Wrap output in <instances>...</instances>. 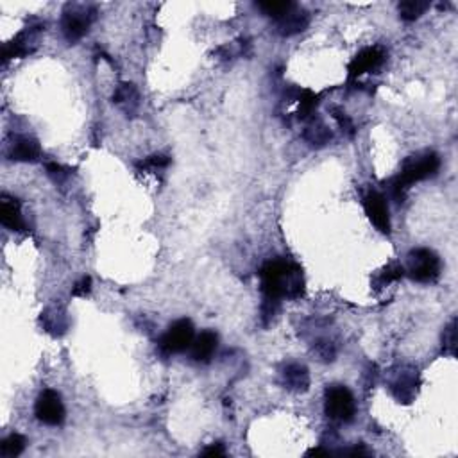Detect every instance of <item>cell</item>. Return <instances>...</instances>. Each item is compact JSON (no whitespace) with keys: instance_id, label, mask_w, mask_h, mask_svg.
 <instances>
[{"instance_id":"obj_30","label":"cell","mask_w":458,"mask_h":458,"mask_svg":"<svg viewBox=\"0 0 458 458\" xmlns=\"http://www.w3.org/2000/svg\"><path fill=\"white\" fill-rule=\"evenodd\" d=\"M346 455H353V457H360V455H369V451L365 450L364 446H355V448H353V450H349V451H346Z\"/></svg>"},{"instance_id":"obj_6","label":"cell","mask_w":458,"mask_h":458,"mask_svg":"<svg viewBox=\"0 0 458 458\" xmlns=\"http://www.w3.org/2000/svg\"><path fill=\"white\" fill-rule=\"evenodd\" d=\"M194 339H196V330L192 321L179 319L170 324L169 330L165 331V335L160 340V349L165 355H178V353L188 351Z\"/></svg>"},{"instance_id":"obj_8","label":"cell","mask_w":458,"mask_h":458,"mask_svg":"<svg viewBox=\"0 0 458 458\" xmlns=\"http://www.w3.org/2000/svg\"><path fill=\"white\" fill-rule=\"evenodd\" d=\"M364 210L365 215L369 217L374 228L383 235H391V213H389V204L385 197L380 192H367L364 196Z\"/></svg>"},{"instance_id":"obj_18","label":"cell","mask_w":458,"mask_h":458,"mask_svg":"<svg viewBox=\"0 0 458 458\" xmlns=\"http://www.w3.org/2000/svg\"><path fill=\"white\" fill-rule=\"evenodd\" d=\"M33 51L31 49V31L27 34V31L20 33L18 36H15L13 40L4 45V51H2V58H4V63H8L9 60H13V58H24L29 52Z\"/></svg>"},{"instance_id":"obj_21","label":"cell","mask_w":458,"mask_h":458,"mask_svg":"<svg viewBox=\"0 0 458 458\" xmlns=\"http://www.w3.org/2000/svg\"><path fill=\"white\" fill-rule=\"evenodd\" d=\"M297 101H299V110H297V117L301 120L310 119L314 114L315 108L319 106V95H315L312 90H301L297 94Z\"/></svg>"},{"instance_id":"obj_26","label":"cell","mask_w":458,"mask_h":458,"mask_svg":"<svg viewBox=\"0 0 458 458\" xmlns=\"http://www.w3.org/2000/svg\"><path fill=\"white\" fill-rule=\"evenodd\" d=\"M170 163V160L163 154H154V156H149L145 162L140 163L142 169H165Z\"/></svg>"},{"instance_id":"obj_24","label":"cell","mask_w":458,"mask_h":458,"mask_svg":"<svg viewBox=\"0 0 458 458\" xmlns=\"http://www.w3.org/2000/svg\"><path fill=\"white\" fill-rule=\"evenodd\" d=\"M442 351L450 357L457 355V319H453L442 333Z\"/></svg>"},{"instance_id":"obj_1","label":"cell","mask_w":458,"mask_h":458,"mask_svg":"<svg viewBox=\"0 0 458 458\" xmlns=\"http://www.w3.org/2000/svg\"><path fill=\"white\" fill-rule=\"evenodd\" d=\"M263 297L267 299H297L305 294L303 269L289 260H272L260 271Z\"/></svg>"},{"instance_id":"obj_31","label":"cell","mask_w":458,"mask_h":458,"mask_svg":"<svg viewBox=\"0 0 458 458\" xmlns=\"http://www.w3.org/2000/svg\"><path fill=\"white\" fill-rule=\"evenodd\" d=\"M319 457V455H330V451L328 450H323V448H314V450H310L308 453H306V457Z\"/></svg>"},{"instance_id":"obj_14","label":"cell","mask_w":458,"mask_h":458,"mask_svg":"<svg viewBox=\"0 0 458 458\" xmlns=\"http://www.w3.org/2000/svg\"><path fill=\"white\" fill-rule=\"evenodd\" d=\"M281 383L292 392H306L310 387V373L305 365L289 364L281 371Z\"/></svg>"},{"instance_id":"obj_3","label":"cell","mask_w":458,"mask_h":458,"mask_svg":"<svg viewBox=\"0 0 458 458\" xmlns=\"http://www.w3.org/2000/svg\"><path fill=\"white\" fill-rule=\"evenodd\" d=\"M441 258L437 253L426 247H419L410 251L405 274L417 283H433L441 276Z\"/></svg>"},{"instance_id":"obj_27","label":"cell","mask_w":458,"mask_h":458,"mask_svg":"<svg viewBox=\"0 0 458 458\" xmlns=\"http://www.w3.org/2000/svg\"><path fill=\"white\" fill-rule=\"evenodd\" d=\"M92 292V278L85 276L81 281H77L76 287L72 289V296L76 297H86Z\"/></svg>"},{"instance_id":"obj_22","label":"cell","mask_w":458,"mask_h":458,"mask_svg":"<svg viewBox=\"0 0 458 458\" xmlns=\"http://www.w3.org/2000/svg\"><path fill=\"white\" fill-rule=\"evenodd\" d=\"M405 276V267L401 265V263H389L385 269H383L380 274L376 276V280H374V287H378V289H383V287H387V285L394 283V281L401 280V278Z\"/></svg>"},{"instance_id":"obj_7","label":"cell","mask_w":458,"mask_h":458,"mask_svg":"<svg viewBox=\"0 0 458 458\" xmlns=\"http://www.w3.org/2000/svg\"><path fill=\"white\" fill-rule=\"evenodd\" d=\"M34 414L42 421L43 425L47 426H60L65 421V405L61 401L60 392L52 391V389H45L36 399L34 405Z\"/></svg>"},{"instance_id":"obj_13","label":"cell","mask_w":458,"mask_h":458,"mask_svg":"<svg viewBox=\"0 0 458 458\" xmlns=\"http://www.w3.org/2000/svg\"><path fill=\"white\" fill-rule=\"evenodd\" d=\"M40 156H42L40 144L29 138V136H18L17 140L11 144V149H9V160L11 162L34 163L38 162Z\"/></svg>"},{"instance_id":"obj_17","label":"cell","mask_w":458,"mask_h":458,"mask_svg":"<svg viewBox=\"0 0 458 458\" xmlns=\"http://www.w3.org/2000/svg\"><path fill=\"white\" fill-rule=\"evenodd\" d=\"M303 136H305V140L308 142L312 147H324V145L330 144L331 138H333V135H331L326 124L319 119L310 120V124L306 126Z\"/></svg>"},{"instance_id":"obj_19","label":"cell","mask_w":458,"mask_h":458,"mask_svg":"<svg viewBox=\"0 0 458 458\" xmlns=\"http://www.w3.org/2000/svg\"><path fill=\"white\" fill-rule=\"evenodd\" d=\"M428 8L430 2H425V0H405V2H399L398 11L399 17L403 18L405 22H414L421 15H425Z\"/></svg>"},{"instance_id":"obj_2","label":"cell","mask_w":458,"mask_h":458,"mask_svg":"<svg viewBox=\"0 0 458 458\" xmlns=\"http://www.w3.org/2000/svg\"><path fill=\"white\" fill-rule=\"evenodd\" d=\"M439 169H441V158L433 151H426V153L414 154L408 158L401 167V172L389 185V190H391L396 203H403L407 192L410 190L414 183L433 178L439 172Z\"/></svg>"},{"instance_id":"obj_29","label":"cell","mask_w":458,"mask_h":458,"mask_svg":"<svg viewBox=\"0 0 458 458\" xmlns=\"http://www.w3.org/2000/svg\"><path fill=\"white\" fill-rule=\"evenodd\" d=\"M47 172H49V176H52V178L56 179V181H61V179L67 176V172H65L63 167L58 165V163H47Z\"/></svg>"},{"instance_id":"obj_10","label":"cell","mask_w":458,"mask_h":458,"mask_svg":"<svg viewBox=\"0 0 458 458\" xmlns=\"http://www.w3.org/2000/svg\"><path fill=\"white\" fill-rule=\"evenodd\" d=\"M385 61V52H383V49L380 47H369V49H364L362 52H358L357 56H355V60L349 63V79H358L360 76H364V74L367 72H373V70H376L380 65Z\"/></svg>"},{"instance_id":"obj_5","label":"cell","mask_w":458,"mask_h":458,"mask_svg":"<svg viewBox=\"0 0 458 458\" xmlns=\"http://www.w3.org/2000/svg\"><path fill=\"white\" fill-rule=\"evenodd\" d=\"M94 20V11L83 6L68 4L63 11V20H61V31L63 36L70 45L83 40L88 33L90 26Z\"/></svg>"},{"instance_id":"obj_15","label":"cell","mask_w":458,"mask_h":458,"mask_svg":"<svg viewBox=\"0 0 458 458\" xmlns=\"http://www.w3.org/2000/svg\"><path fill=\"white\" fill-rule=\"evenodd\" d=\"M0 222L11 231H24L26 229L20 203L17 199H9L6 196L2 197V201H0Z\"/></svg>"},{"instance_id":"obj_12","label":"cell","mask_w":458,"mask_h":458,"mask_svg":"<svg viewBox=\"0 0 458 458\" xmlns=\"http://www.w3.org/2000/svg\"><path fill=\"white\" fill-rule=\"evenodd\" d=\"M217 346H219V337H217V333L212 330H206L194 339L188 351H190L192 360L206 364V362L212 360L213 355H215Z\"/></svg>"},{"instance_id":"obj_11","label":"cell","mask_w":458,"mask_h":458,"mask_svg":"<svg viewBox=\"0 0 458 458\" xmlns=\"http://www.w3.org/2000/svg\"><path fill=\"white\" fill-rule=\"evenodd\" d=\"M274 22H276V33L280 34V36L289 38V36H296V34L303 33V31L308 27V24H310V13L296 4L289 13L283 15V17Z\"/></svg>"},{"instance_id":"obj_4","label":"cell","mask_w":458,"mask_h":458,"mask_svg":"<svg viewBox=\"0 0 458 458\" xmlns=\"http://www.w3.org/2000/svg\"><path fill=\"white\" fill-rule=\"evenodd\" d=\"M324 410L331 421L351 423L357 414V401L348 387L330 385L324 392Z\"/></svg>"},{"instance_id":"obj_23","label":"cell","mask_w":458,"mask_h":458,"mask_svg":"<svg viewBox=\"0 0 458 458\" xmlns=\"http://www.w3.org/2000/svg\"><path fill=\"white\" fill-rule=\"evenodd\" d=\"M256 9H260L265 17H271L274 20L287 15L294 8V2H256Z\"/></svg>"},{"instance_id":"obj_25","label":"cell","mask_w":458,"mask_h":458,"mask_svg":"<svg viewBox=\"0 0 458 458\" xmlns=\"http://www.w3.org/2000/svg\"><path fill=\"white\" fill-rule=\"evenodd\" d=\"M331 113H333V119H335L337 122H339L340 128H342V131L348 133L349 136L355 135V126H353V120L349 119L348 114L344 113L340 108H333V110H331Z\"/></svg>"},{"instance_id":"obj_9","label":"cell","mask_w":458,"mask_h":458,"mask_svg":"<svg viewBox=\"0 0 458 458\" xmlns=\"http://www.w3.org/2000/svg\"><path fill=\"white\" fill-rule=\"evenodd\" d=\"M417 387H419V374L414 369H401L391 382L392 396L403 405L414 401L417 394Z\"/></svg>"},{"instance_id":"obj_16","label":"cell","mask_w":458,"mask_h":458,"mask_svg":"<svg viewBox=\"0 0 458 458\" xmlns=\"http://www.w3.org/2000/svg\"><path fill=\"white\" fill-rule=\"evenodd\" d=\"M138 92H136L135 85L131 83H122V85L117 86L113 94V104L122 108L126 113H135L140 101H138Z\"/></svg>"},{"instance_id":"obj_20","label":"cell","mask_w":458,"mask_h":458,"mask_svg":"<svg viewBox=\"0 0 458 458\" xmlns=\"http://www.w3.org/2000/svg\"><path fill=\"white\" fill-rule=\"evenodd\" d=\"M26 446H27L26 437L20 435V433H13V435H9V437L4 439L2 444H0V457L4 458L18 457V455L24 453Z\"/></svg>"},{"instance_id":"obj_28","label":"cell","mask_w":458,"mask_h":458,"mask_svg":"<svg viewBox=\"0 0 458 458\" xmlns=\"http://www.w3.org/2000/svg\"><path fill=\"white\" fill-rule=\"evenodd\" d=\"M201 455H203V457H210V458H213V457H226L224 444H221V442H215V444L208 446V448H206V450H204Z\"/></svg>"}]
</instances>
